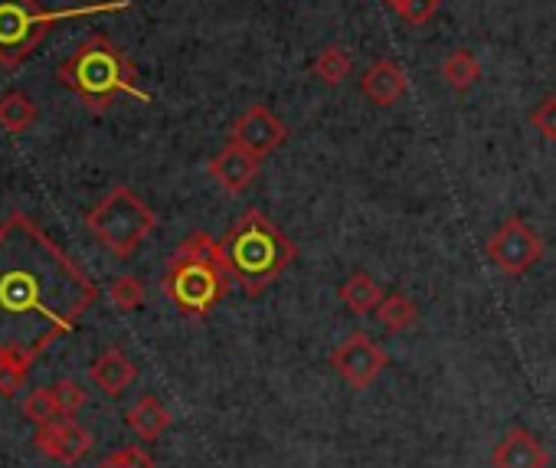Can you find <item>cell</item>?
<instances>
[{
    "mask_svg": "<svg viewBox=\"0 0 556 468\" xmlns=\"http://www.w3.org/2000/svg\"><path fill=\"white\" fill-rule=\"evenodd\" d=\"M125 422H128V429L138 435V439H144V442H154V439H161V432H167L170 429V413L161 406V400L157 396H141L128 413H125Z\"/></svg>",
    "mask_w": 556,
    "mask_h": 468,
    "instance_id": "15",
    "label": "cell"
},
{
    "mask_svg": "<svg viewBox=\"0 0 556 468\" xmlns=\"http://www.w3.org/2000/svg\"><path fill=\"white\" fill-rule=\"evenodd\" d=\"M24 413H27V419H34V422H43V419H50V416H56L60 413V406H56V396H53V387H40V390H34L30 396H27V403H24Z\"/></svg>",
    "mask_w": 556,
    "mask_h": 468,
    "instance_id": "24",
    "label": "cell"
},
{
    "mask_svg": "<svg viewBox=\"0 0 556 468\" xmlns=\"http://www.w3.org/2000/svg\"><path fill=\"white\" fill-rule=\"evenodd\" d=\"M109 299L118 312H135L144 305V282L135 276H118L109 289Z\"/></svg>",
    "mask_w": 556,
    "mask_h": 468,
    "instance_id": "22",
    "label": "cell"
},
{
    "mask_svg": "<svg viewBox=\"0 0 556 468\" xmlns=\"http://www.w3.org/2000/svg\"><path fill=\"white\" fill-rule=\"evenodd\" d=\"M390 357L387 351L364 331H351L334 351H331V367L334 374L351 387V390H367L380 380L387 370Z\"/></svg>",
    "mask_w": 556,
    "mask_h": 468,
    "instance_id": "8",
    "label": "cell"
},
{
    "mask_svg": "<svg viewBox=\"0 0 556 468\" xmlns=\"http://www.w3.org/2000/svg\"><path fill=\"white\" fill-rule=\"evenodd\" d=\"M439 4H442V0H403L396 14H400L406 24L422 27V24H429V21L439 14Z\"/></svg>",
    "mask_w": 556,
    "mask_h": 468,
    "instance_id": "26",
    "label": "cell"
},
{
    "mask_svg": "<svg viewBox=\"0 0 556 468\" xmlns=\"http://www.w3.org/2000/svg\"><path fill=\"white\" fill-rule=\"evenodd\" d=\"M89 380H92L105 396H122V393L138 380V367H135L118 347H109V351L89 367Z\"/></svg>",
    "mask_w": 556,
    "mask_h": 468,
    "instance_id": "14",
    "label": "cell"
},
{
    "mask_svg": "<svg viewBox=\"0 0 556 468\" xmlns=\"http://www.w3.org/2000/svg\"><path fill=\"white\" fill-rule=\"evenodd\" d=\"M34 357L24 354H0V396H14L21 393L27 374H30Z\"/></svg>",
    "mask_w": 556,
    "mask_h": 468,
    "instance_id": "21",
    "label": "cell"
},
{
    "mask_svg": "<svg viewBox=\"0 0 556 468\" xmlns=\"http://www.w3.org/2000/svg\"><path fill=\"white\" fill-rule=\"evenodd\" d=\"M232 286L236 282L226 269L223 243H216L203 229H193L174 250L161 282L164 295L177 305V312L190 318L210 315L229 295Z\"/></svg>",
    "mask_w": 556,
    "mask_h": 468,
    "instance_id": "3",
    "label": "cell"
},
{
    "mask_svg": "<svg viewBox=\"0 0 556 468\" xmlns=\"http://www.w3.org/2000/svg\"><path fill=\"white\" fill-rule=\"evenodd\" d=\"M491 468H549V452L543 448V442L530 429L514 426L494 445Z\"/></svg>",
    "mask_w": 556,
    "mask_h": 468,
    "instance_id": "11",
    "label": "cell"
},
{
    "mask_svg": "<svg viewBox=\"0 0 556 468\" xmlns=\"http://www.w3.org/2000/svg\"><path fill=\"white\" fill-rule=\"evenodd\" d=\"M258 164H262V157H255L252 151H245V148H239V144H226L223 151L213 154V161L206 164V170H210V177H213L226 193H242V190L255 180Z\"/></svg>",
    "mask_w": 556,
    "mask_h": 468,
    "instance_id": "12",
    "label": "cell"
},
{
    "mask_svg": "<svg viewBox=\"0 0 556 468\" xmlns=\"http://www.w3.org/2000/svg\"><path fill=\"white\" fill-rule=\"evenodd\" d=\"M60 83L79 96V102L92 112L102 115L112 109L118 96H131L138 102H151V92L138 86L135 63L128 53L105 34H92L70 60L60 66Z\"/></svg>",
    "mask_w": 556,
    "mask_h": 468,
    "instance_id": "4",
    "label": "cell"
},
{
    "mask_svg": "<svg viewBox=\"0 0 556 468\" xmlns=\"http://www.w3.org/2000/svg\"><path fill=\"white\" fill-rule=\"evenodd\" d=\"M488 263L501 273V276H523L533 263H540L543 256V240L536 237V229L520 219V216H507L484 246Z\"/></svg>",
    "mask_w": 556,
    "mask_h": 468,
    "instance_id": "7",
    "label": "cell"
},
{
    "mask_svg": "<svg viewBox=\"0 0 556 468\" xmlns=\"http://www.w3.org/2000/svg\"><path fill=\"white\" fill-rule=\"evenodd\" d=\"M374 315H377V321L383 325L387 334H403V331H409L419 321V308H416V302L406 292L383 295V302L377 305Z\"/></svg>",
    "mask_w": 556,
    "mask_h": 468,
    "instance_id": "17",
    "label": "cell"
},
{
    "mask_svg": "<svg viewBox=\"0 0 556 468\" xmlns=\"http://www.w3.org/2000/svg\"><path fill=\"white\" fill-rule=\"evenodd\" d=\"M286 138H289L286 122L268 105H249L229 128V144H239V148L252 151L255 157H265L275 148H282Z\"/></svg>",
    "mask_w": 556,
    "mask_h": 468,
    "instance_id": "9",
    "label": "cell"
},
{
    "mask_svg": "<svg viewBox=\"0 0 556 468\" xmlns=\"http://www.w3.org/2000/svg\"><path fill=\"white\" fill-rule=\"evenodd\" d=\"M361 92L374 105L390 109V105H396L409 92V76H406V69L396 60H387L383 56V60L370 63V69L361 76Z\"/></svg>",
    "mask_w": 556,
    "mask_h": 468,
    "instance_id": "13",
    "label": "cell"
},
{
    "mask_svg": "<svg viewBox=\"0 0 556 468\" xmlns=\"http://www.w3.org/2000/svg\"><path fill=\"white\" fill-rule=\"evenodd\" d=\"M128 8H131V0H102V4L63 8V11H43L37 8V0H0V66L4 69L24 66L43 43V37L63 21L118 14Z\"/></svg>",
    "mask_w": 556,
    "mask_h": 468,
    "instance_id": "5",
    "label": "cell"
},
{
    "mask_svg": "<svg viewBox=\"0 0 556 468\" xmlns=\"http://www.w3.org/2000/svg\"><path fill=\"white\" fill-rule=\"evenodd\" d=\"M383 4H387L390 11H400V4H403V0H383Z\"/></svg>",
    "mask_w": 556,
    "mask_h": 468,
    "instance_id": "28",
    "label": "cell"
},
{
    "mask_svg": "<svg viewBox=\"0 0 556 468\" xmlns=\"http://www.w3.org/2000/svg\"><path fill=\"white\" fill-rule=\"evenodd\" d=\"M383 289H380V282L374 279V276H367V273H354L341 289H338V299H341V305L344 308H351L354 315H370V312H377V305L383 302Z\"/></svg>",
    "mask_w": 556,
    "mask_h": 468,
    "instance_id": "16",
    "label": "cell"
},
{
    "mask_svg": "<svg viewBox=\"0 0 556 468\" xmlns=\"http://www.w3.org/2000/svg\"><path fill=\"white\" fill-rule=\"evenodd\" d=\"M96 299V282L27 213L0 226V354L37 361Z\"/></svg>",
    "mask_w": 556,
    "mask_h": 468,
    "instance_id": "1",
    "label": "cell"
},
{
    "mask_svg": "<svg viewBox=\"0 0 556 468\" xmlns=\"http://www.w3.org/2000/svg\"><path fill=\"white\" fill-rule=\"evenodd\" d=\"M37 448L56 461H79L89 448H92V435L89 429H83L73 416L56 413L43 422H37Z\"/></svg>",
    "mask_w": 556,
    "mask_h": 468,
    "instance_id": "10",
    "label": "cell"
},
{
    "mask_svg": "<svg viewBox=\"0 0 556 468\" xmlns=\"http://www.w3.org/2000/svg\"><path fill=\"white\" fill-rule=\"evenodd\" d=\"M53 396H56L60 413H66V416H76V413L86 406V390H83L76 380H60V383L53 387Z\"/></svg>",
    "mask_w": 556,
    "mask_h": 468,
    "instance_id": "25",
    "label": "cell"
},
{
    "mask_svg": "<svg viewBox=\"0 0 556 468\" xmlns=\"http://www.w3.org/2000/svg\"><path fill=\"white\" fill-rule=\"evenodd\" d=\"M354 69V60L344 47H325L312 66V73L325 83V86H341Z\"/></svg>",
    "mask_w": 556,
    "mask_h": 468,
    "instance_id": "20",
    "label": "cell"
},
{
    "mask_svg": "<svg viewBox=\"0 0 556 468\" xmlns=\"http://www.w3.org/2000/svg\"><path fill=\"white\" fill-rule=\"evenodd\" d=\"M530 125H533L546 141H553V144H556V96H543V99L533 105V112H530Z\"/></svg>",
    "mask_w": 556,
    "mask_h": 468,
    "instance_id": "23",
    "label": "cell"
},
{
    "mask_svg": "<svg viewBox=\"0 0 556 468\" xmlns=\"http://www.w3.org/2000/svg\"><path fill=\"white\" fill-rule=\"evenodd\" d=\"M219 243L232 282L249 299L262 295L299 256V246L258 210H245Z\"/></svg>",
    "mask_w": 556,
    "mask_h": 468,
    "instance_id": "2",
    "label": "cell"
},
{
    "mask_svg": "<svg viewBox=\"0 0 556 468\" xmlns=\"http://www.w3.org/2000/svg\"><path fill=\"white\" fill-rule=\"evenodd\" d=\"M442 79L448 89L455 92H468L478 79H481V63L475 60V53L468 50H455L445 63H442Z\"/></svg>",
    "mask_w": 556,
    "mask_h": 468,
    "instance_id": "19",
    "label": "cell"
},
{
    "mask_svg": "<svg viewBox=\"0 0 556 468\" xmlns=\"http://www.w3.org/2000/svg\"><path fill=\"white\" fill-rule=\"evenodd\" d=\"M92 237L115 256L128 260L157 226V213L125 184L112 187L86 216Z\"/></svg>",
    "mask_w": 556,
    "mask_h": 468,
    "instance_id": "6",
    "label": "cell"
},
{
    "mask_svg": "<svg viewBox=\"0 0 556 468\" xmlns=\"http://www.w3.org/2000/svg\"><path fill=\"white\" fill-rule=\"evenodd\" d=\"M99 468H154V461H151V455H148L144 448L131 445V448L112 452Z\"/></svg>",
    "mask_w": 556,
    "mask_h": 468,
    "instance_id": "27",
    "label": "cell"
},
{
    "mask_svg": "<svg viewBox=\"0 0 556 468\" xmlns=\"http://www.w3.org/2000/svg\"><path fill=\"white\" fill-rule=\"evenodd\" d=\"M37 118V105L30 102V96L24 92H8V96H0V128H4L8 135H21L34 125Z\"/></svg>",
    "mask_w": 556,
    "mask_h": 468,
    "instance_id": "18",
    "label": "cell"
}]
</instances>
